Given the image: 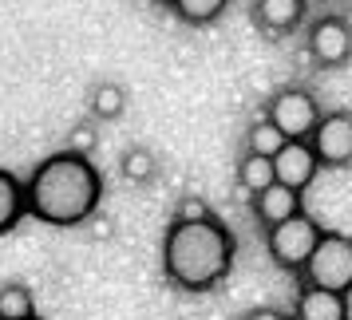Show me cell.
<instances>
[{
  "label": "cell",
  "instance_id": "cell-1",
  "mask_svg": "<svg viewBox=\"0 0 352 320\" xmlns=\"http://www.w3.org/2000/svg\"><path fill=\"white\" fill-rule=\"evenodd\" d=\"M24 194H28L32 218H40L44 225L67 229V225L96 218L99 202H103V178L87 162V155L60 150L32 170V178L24 182Z\"/></svg>",
  "mask_w": 352,
  "mask_h": 320
},
{
  "label": "cell",
  "instance_id": "cell-2",
  "mask_svg": "<svg viewBox=\"0 0 352 320\" xmlns=\"http://www.w3.org/2000/svg\"><path fill=\"white\" fill-rule=\"evenodd\" d=\"M234 265V238L218 218L202 222H170L162 238V273L186 293H210L226 281Z\"/></svg>",
  "mask_w": 352,
  "mask_h": 320
},
{
  "label": "cell",
  "instance_id": "cell-3",
  "mask_svg": "<svg viewBox=\"0 0 352 320\" xmlns=\"http://www.w3.org/2000/svg\"><path fill=\"white\" fill-rule=\"evenodd\" d=\"M320 233H324V229L301 209V214H293V218H285V222H277V225L265 229V249H270L273 265H281V269H289V273H301L305 261L317 249Z\"/></svg>",
  "mask_w": 352,
  "mask_h": 320
},
{
  "label": "cell",
  "instance_id": "cell-4",
  "mask_svg": "<svg viewBox=\"0 0 352 320\" xmlns=\"http://www.w3.org/2000/svg\"><path fill=\"white\" fill-rule=\"evenodd\" d=\"M305 285H320V288H336L349 293L352 288V238L349 233H320L313 257L305 261Z\"/></svg>",
  "mask_w": 352,
  "mask_h": 320
},
{
  "label": "cell",
  "instance_id": "cell-5",
  "mask_svg": "<svg viewBox=\"0 0 352 320\" xmlns=\"http://www.w3.org/2000/svg\"><path fill=\"white\" fill-rule=\"evenodd\" d=\"M265 115L285 130L289 139H309L313 127L320 123L317 99L309 95L305 87H285V91H277V95L270 99V111H265Z\"/></svg>",
  "mask_w": 352,
  "mask_h": 320
},
{
  "label": "cell",
  "instance_id": "cell-6",
  "mask_svg": "<svg viewBox=\"0 0 352 320\" xmlns=\"http://www.w3.org/2000/svg\"><path fill=\"white\" fill-rule=\"evenodd\" d=\"M309 143H313V150H317L320 166H333V170L349 166L352 162V111L320 115V123L313 127Z\"/></svg>",
  "mask_w": 352,
  "mask_h": 320
},
{
  "label": "cell",
  "instance_id": "cell-7",
  "mask_svg": "<svg viewBox=\"0 0 352 320\" xmlns=\"http://www.w3.org/2000/svg\"><path fill=\"white\" fill-rule=\"evenodd\" d=\"M309 56L317 67H344L352 60V24L344 16H324L309 28Z\"/></svg>",
  "mask_w": 352,
  "mask_h": 320
},
{
  "label": "cell",
  "instance_id": "cell-8",
  "mask_svg": "<svg viewBox=\"0 0 352 320\" xmlns=\"http://www.w3.org/2000/svg\"><path fill=\"white\" fill-rule=\"evenodd\" d=\"M273 170H277V182H285L293 190H309V182L317 178L320 170V159L309 139H289L277 155H273Z\"/></svg>",
  "mask_w": 352,
  "mask_h": 320
},
{
  "label": "cell",
  "instance_id": "cell-9",
  "mask_svg": "<svg viewBox=\"0 0 352 320\" xmlns=\"http://www.w3.org/2000/svg\"><path fill=\"white\" fill-rule=\"evenodd\" d=\"M297 320H349V293L305 285L297 297Z\"/></svg>",
  "mask_w": 352,
  "mask_h": 320
},
{
  "label": "cell",
  "instance_id": "cell-10",
  "mask_svg": "<svg viewBox=\"0 0 352 320\" xmlns=\"http://www.w3.org/2000/svg\"><path fill=\"white\" fill-rule=\"evenodd\" d=\"M293 214H301V190H293L285 182H270L261 194H254V218L265 229L293 218Z\"/></svg>",
  "mask_w": 352,
  "mask_h": 320
},
{
  "label": "cell",
  "instance_id": "cell-11",
  "mask_svg": "<svg viewBox=\"0 0 352 320\" xmlns=\"http://www.w3.org/2000/svg\"><path fill=\"white\" fill-rule=\"evenodd\" d=\"M254 20L257 28L285 36L305 20V0H254Z\"/></svg>",
  "mask_w": 352,
  "mask_h": 320
},
{
  "label": "cell",
  "instance_id": "cell-12",
  "mask_svg": "<svg viewBox=\"0 0 352 320\" xmlns=\"http://www.w3.org/2000/svg\"><path fill=\"white\" fill-rule=\"evenodd\" d=\"M24 214H28V194H24V182L0 166V238H4V233H12Z\"/></svg>",
  "mask_w": 352,
  "mask_h": 320
},
{
  "label": "cell",
  "instance_id": "cell-13",
  "mask_svg": "<svg viewBox=\"0 0 352 320\" xmlns=\"http://www.w3.org/2000/svg\"><path fill=\"white\" fill-rule=\"evenodd\" d=\"M238 182L241 190L250 194H261L270 182H277V170H273V159L270 155H254V150H245V159L238 162Z\"/></svg>",
  "mask_w": 352,
  "mask_h": 320
},
{
  "label": "cell",
  "instance_id": "cell-14",
  "mask_svg": "<svg viewBox=\"0 0 352 320\" xmlns=\"http://www.w3.org/2000/svg\"><path fill=\"white\" fill-rule=\"evenodd\" d=\"M230 8V0H170V12L190 28H206Z\"/></svg>",
  "mask_w": 352,
  "mask_h": 320
},
{
  "label": "cell",
  "instance_id": "cell-15",
  "mask_svg": "<svg viewBox=\"0 0 352 320\" xmlns=\"http://www.w3.org/2000/svg\"><path fill=\"white\" fill-rule=\"evenodd\" d=\"M285 143H289V135L273 123L270 115H265V119H257L254 127L245 130V146H250L254 155H270V159H273V155H277Z\"/></svg>",
  "mask_w": 352,
  "mask_h": 320
},
{
  "label": "cell",
  "instance_id": "cell-16",
  "mask_svg": "<svg viewBox=\"0 0 352 320\" xmlns=\"http://www.w3.org/2000/svg\"><path fill=\"white\" fill-rule=\"evenodd\" d=\"M119 170H123L127 182L143 186V182H151V178L159 174V162H155V155L146 146H131L127 155H123V162H119Z\"/></svg>",
  "mask_w": 352,
  "mask_h": 320
},
{
  "label": "cell",
  "instance_id": "cell-17",
  "mask_svg": "<svg viewBox=\"0 0 352 320\" xmlns=\"http://www.w3.org/2000/svg\"><path fill=\"white\" fill-rule=\"evenodd\" d=\"M127 111V91L119 83H99L91 91V115L96 119H119Z\"/></svg>",
  "mask_w": 352,
  "mask_h": 320
},
{
  "label": "cell",
  "instance_id": "cell-18",
  "mask_svg": "<svg viewBox=\"0 0 352 320\" xmlns=\"http://www.w3.org/2000/svg\"><path fill=\"white\" fill-rule=\"evenodd\" d=\"M0 312L4 320H28L36 317V301L24 285H0Z\"/></svg>",
  "mask_w": 352,
  "mask_h": 320
},
{
  "label": "cell",
  "instance_id": "cell-19",
  "mask_svg": "<svg viewBox=\"0 0 352 320\" xmlns=\"http://www.w3.org/2000/svg\"><path fill=\"white\" fill-rule=\"evenodd\" d=\"M202 218H214V209H210L206 198H182L178 202V222H202Z\"/></svg>",
  "mask_w": 352,
  "mask_h": 320
},
{
  "label": "cell",
  "instance_id": "cell-20",
  "mask_svg": "<svg viewBox=\"0 0 352 320\" xmlns=\"http://www.w3.org/2000/svg\"><path fill=\"white\" fill-rule=\"evenodd\" d=\"M96 146V127L91 123H80V127L67 130V150H80V155H87Z\"/></svg>",
  "mask_w": 352,
  "mask_h": 320
},
{
  "label": "cell",
  "instance_id": "cell-21",
  "mask_svg": "<svg viewBox=\"0 0 352 320\" xmlns=\"http://www.w3.org/2000/svg\"><path fill=\"white\" fill-rule=\"evenodd\" d=\"M245 320H285V317H281L277 308H254V312H250Z\"/></svg>",
  "mask_w": 352,
  "mask_h": 320
},
{
  "label": "cell",
  "instance_id": "cell-22",
  "mask_svg": "<svg viewBox=\"0 0 352 320\" xmlns=\"http://www.w3.org/2000/svg\"><path fill=\"white\" fill-rule=\"evenodd\" d=\"M151 4H162V8H170V0H151Z\"/></svg>",
  "mask_w": 352,
  "mask_h": 320
},
{
  "label": "cell",
  "instance_id": "cell-23",
  "mask_svg": "<svg viewBox=\"0 0 352 320\" xmlns=\"http://www.w3.org/2000/svg\"><path fill=\"white\" fill-rule=\"evenodd\" d=\"M28 320H40V317H28Z\"/></svg>",
  "mask_w": 352,
  "mask_h": 320
},
{
  "label": "cell",
  "instance_id": "cell-24",
  "mask_svg": "<svg viewBox=\"0 0 352 320\" xmlns=\"http://www.w3.org/2000/svg\"><path fill=\"white\" fill-rule=\"evenodd\" d=\"M0 320H4V312H0Z\"/></svg>",
  "mask_w": 352,
  "mask_h": 320
},
{
  "label": "cell",
  "instance_id": "cell-25",
  "mask_svg": "<svg viewBox=\"0 0 352 320\" xmlns=\"http://www.w3.org/2000/svg\"><path fill=\"white\" fill-rule=\"evenodd\" d=\"M293 320H297V317H293Z\"/></svg>",
  "mask_w": 352,
  "mask_h": 320
}]
</instances>
